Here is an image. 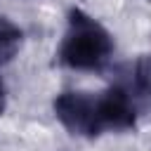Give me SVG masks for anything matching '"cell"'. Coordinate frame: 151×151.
<instances>
[{
	"instance_id": "obj_1",
	"label": "cell",
	"mask_w": 151,
	"mask_h": 151,
	"mask_svg": "<svg viewBox=\"0 0 151 151\" xmlns=\"http://www.w3.org/2000/svg\"><path fill=\"white\" fill-rule=\"evenodd\" d=\"M113 52L111 33L83 9L68 12V31L59 47V61L68 68L94 71L106 64Z\"/></svg>"
},
{
	"instance_id": "obj_6",
	"label": "cell",
	"mask_w": 151,
	"mask_h": 151,
	"mask_svg": "<svg viewBox=\"0 0 151 151\" xmlns=\"http://www.w3.org/2000/svg\"><path fill=\"white\" fill-rule=\"evenodd\" d=\"M5 104H7V94H5V85H2V80H0V113L5 111Z\"/></svg>"
},
{
	"instance_id": "obj_5",
	"label": "cell",
	"mask_w": 151,
	"mask_h": 151,
	"mask_svg": "<svg viewBox=\"0 0 151 151\" xmlns=\"http://www.w3.org/2000/svg\"><path fill=\"white\" fill-rule=\"evenodd\" d=\"M21 38H24L21 28L7 17H0V64H7L17 57L21 47Z\"/></svg>"
},
{
	"instance_id": "obj_4",
	"label": "cell",
	"mask_w": 151,
	"mask_h": 151,
	"mask_svg": "<svg viewBox=\"0 0 151 151\" xmlns=\"http://www.w3.org/2000/svg\"><path fill=\"white\" fill-rule=\"evenodd\" d=\"M130 76L132 78H130V87L127 90H130L137 109L139 106L151 109V57H142L134 64Z\"/></svg>"
},
{
	"instance_id": "obj_3",
	"label": "cell",
	"mask_w": 151,
	"mask_h": 151,
	"mask_svg": "<svg viewBox=\"0 0 151 151\" xmlns=\"http://www.w3.org/2000/svg\"><path fill=\"white\" fill-rule=\"evenodd\" d=\"M99 101V116L104 130H132L137 123V104L125 85H113L101 97Z\"/></svg>"
},
{
	"instance_id": "obj_2",
	"label": "cell",
	"mask_w": 151,
	"mask_h": 151,
	"mask_svg": "<svg viewBox=\"0 0 151 151\" xmlns=\"http://www.w3.org/2000/svg\"><path fill=\"white\" fill-rule=\"evenodd\" d=\"M52 106L54 116L71 134L97 137L104 132L97 97H90L87 92H61Z\"/></svg>"
}]
</instances>
